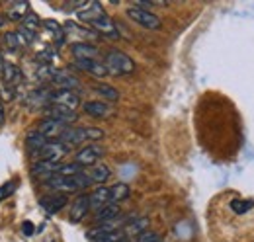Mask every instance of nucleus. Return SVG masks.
<instances>
[{
    "label": "nucleus",
    "mask_w": 254,
    "mask_h": 242,
    "mask_svg": "<svg viewBox=\"0 0 254 242\" xmlns=\"http://www.w3.org/2000/svg\"><path fill=\"white\" fill-rule=\"evenodd\" d=\"M100 139H104V131L102 129H96V127H66L59 141L66 149H72V147H76L80 143H86V141L96 143Z\"/></svg>",
    "instance_id": "obj_1"
},
{
    "label": "nucleus",
    "mask_w": 254,
    "mask_h": 242,
    "mask_svg": "<svg viewBox=\"0 0 254 242\" xmlns=\"http://www.w3.org/2000/svg\"><path fill=\"white\" fill-rule=\"evenodd\" d=\"M51 189H55L57 193H74V191H80V189H86L92 182L88 178L86 172H80L76 176H53L45 182Z\"/></svg>",
    "instance_id": "obj_2"
},
{
    "label": "nucleus",
    "mask_w": 254,
    "mask_h": 242,
    "mask_svg": "<svg viewBox=\"0 0 254 242\" xmlns=\"http://www.w3.org/2000/svg\"><path fill=\"white\" fill-rule=\"evenodd\" d=\"M104 66L114 76H126V74H131L135 70V60L131 59L127 53H124V51L112 49L104 57Z\"/></svg>",
    "instance_id": "obj_3"
},
{
    "label": "nucleus",
    "mask_w": 254,
    "mask_h": 242,
    "mask_svg": "<svg viewBox=\"0 0 254 242\" xmlns=\"http://www.w3.org/2000/svg\"><path fill=\"white\" fill-rule=\"evenodd\" d=\"M127 18L133 20L135 24H139L145 30H160V26H162V22H160V18L157 14H153L151 10L135 8V6L127 8Z\"/></svg>",
    "instance_id": "obj_4"
},
{
    "label": "nucleus",
    "mask_w": 254,
    "mask_h": 242,
    "mask_svg": "<svg viewBox=\"0 0 254 242\" xmlns=\"http://www.w3.org/2000/svg\"><path fill=\"white\" fill-rule=\"evenodd\" d=\"M70 149H66L61 141H49V143H45V147H41L39 151L35 152L32 158L35 162L37 160H55V162H61V158Z\"/></svg>",
    "instance_id": "obj_5"
},
{
    "label": "nucleus",
    "mask_w": 254,
    "mask_h": 242,
    "mask_svg": "<svg viewBox=\"0 0 254 242\" xmlns=\"http://www.w3.org/2000/svg\"><path fill=\"white\" fill-rule=\"evenodd\" d=\"M104 156V147L102 145H98V143H92V145H86L84 149H80V151L76 152V158H74V162L78 164V166H82V168H92L98 164V160Z\"/></svg>",
    "instance_id": "obj_6"
},
{
    "label": "nucleus",
    "mask_w": 254,
    "mask_h": 242,
    "mask_svg": "<svg viewBox=\"0 0 254 242\" xmlns=\"http://www.w3.org/2000/svg\"><path fill=\"white\" fill-rule=\"evenodd\" d=\"M104 6L100 2H82L78 8H76V16L82 24H92L94 20H98L100 16H104Z\"/></svg>",
    "instance_id": "obj_7"
},
{
    "label": "nucleus",
    "mask_w": 254,
    "mask_h": 242,
    "mask_svg": "<svg viewBox=\"0 0 254 242\" xmlns=\"http://www.w3.org/2000/svg\"><path fill=\"white\" fill-rule=\"evenodd\" d=\"M49 104L61 106V108L76 112V108L80 106V96L74 90H57L51 94V102H49Z\"/></svg>",
    "instance_id": "obj_8"
},
{
    "label": "nucleus",
    "mask_w": 254,
    "mask_h": 242,
    "mask_svg": "<svg viewBox=\"0 0 254 242\" xmlns=\"http://www.w3.org/2000/svg\"><path fill=\"white\" fill-rule=\"evenodd\" d=\"M64 129H66V125H64V123L51 120V118H45V120L37 125V133H39V135H43L47 141H55V139L59 141V139H61V135L64 133Z\"/></svg>",
    "instance_id": "obj_9"
},
{
    "label": "nucleus",
    "mask_w": 254,
    "mask_h": 242,
    "mask_svg": "<svg viewBox=\"0 0 254 242\" xmlns=\"http://www.w3.org/2000/svg\"><path fill=\"white\" fill-rule=\"evenodd\" d=\"M127 225L126 219H112V221H106V223H98L96 227H92L88 233H86V237L90 239V241H94L98 237H102V235H108V233H116V231H124V227Z\"/></svg>",
    "instance_id": "obj_10"
},
{
    "label": "nucleus",
    "mask_w": 254,
    "mask_h": 242,
    "mask_svg": "<svg viewBox=\"0 0 254 242\" xmlns=\"http://www.w3.org/2000/svg\"><path fill=\"white\" fill-rule=\"evenodd\" d=\"M90 30L96 31V33H100V35H104V37H110V39H118V37H120L118 26L114 24V20H112L108 14H104V16H100L98 20H94V22L90 24Z\"/></svg>",
    "instance_id": "obj_11"
},
{
    "label": "nucleus",
    "mask_w": 254,
    "mask_h": 242,
    "mask_svg": "<svg viewBox=\"0 0 254 242\" xmlns=\"http://www.w3.org/2000/svg\"><path fill=\"white\" fill-rule=\"evenodd\" d=\"M51 82H53L55 86H59V90H74L76 92L78 88H80L78 78L72 76V74H70L68 70H64V68H55Z\"/></svg>",
    "instance_id": "obj_12"
},
{
    "label": "nucleus",
    "mask_w": 254,
    "mask_h": 242,
    "mask_svg": "<svg viewBox=\"0 0 254 242\" xmlns=\"http://www.w3.org/2000/svg\"><path fill=\"white\" fill-rule=\"evenodd\" d=\"M88 211H90V199H88L86 193H82V195H78V197L70 203L68 221H70V223H80V221L88 215Z\"/></svg>",
    "instance_id": "obj_13"
},
{
    "label": "nucleus",
    "mask_w": 254,
    "mask_h": 242,
    "mask_svg": "<svg viewBox=\"0 0 254 242\" xmlns=\"http://www.w3.org/2000/svg\"><path fill=\"white\" fill-rule=\"evenodd\" d=\"M59 166H61V162H55V160H37V162H33L32 174L35 178H39V180L47 182L49 178L55 176Z\"/></svg>",
    "instance_id": "obj_14"
},
{
    "label": "nucleus",
    "mask_w": 254,
    "mask_h": 242,
    "mask_svg": "<svg viewBox=\"0 0 254 242\" xmlns=\"http://www.w3.org/2000/svg\"><path fill=\"white\" fill-rule=\"evenodd\" d=\"M82 110L86 112V116L96 118V120H106V118H110V116H112V108H110V104L100 102V100H90V102H84Z\"/></svg>",
    "instance_id": "obj_15"
},
{
    "label": "nucleus",
    "mask_w": 254,
    "mask_h": 242,
    "mask_svg": "<svg viewBox=\"0 0 254 242\" xmlns=\"http://www.w3.org/2000/svg\"><path fill=\"white\" fill-rule=\"evenodd\" d=\"M39 205L43 207V211L47 215H55L57 211H61L64 205H66V195L63 193H51V195H45L39 199Z\"/></svg>",
    "instance_id": "obj_16"
},
{
    "label": "nucleus",
    "mask_w": 254,
    "mask_h": 242,
    "mask_svg": "<svg viewBox=\"0 0 254 242\" xmlns=\"http://www.w3.org/2000/svg\"><path fill=\"white\" fill-rule=\"evenodd\" d=\"M70 53L76 60L84 59H98V49L96 45L88 43V41H76L70 45Z\"/></svg>",
    "instance_id": "obj_17"
},
{
    "label": "nucleus",
    "mask_w": 254,
    "mask_h": 242,
    "mask_svg": "<svg viewBox=\"0 0 254 242\" xmlns=\"http://www.w3.org/2000/svg\"><path fill=\"white\" fill-rule=\"evenodd\" d=\"M47 118H51V120L55 121H61L64 125H70V123H74V121L78 120V114L76 112H72V110H66V108H61V106H49L47 108Z\"/></svg>",
    "instance_id": "obj_18"
},
{
    "label": "nucleus",
    "mask_w": 254,
    "mask_h": 242,
    "mask_svg": "<svg viewBox=\"0 0 254 242\" xmlns=\"http://www.w3.org/2000/svg\"><path fill=\"white\" fill-rule=\"evenodd\" d=\"M2 76H4V84H8V86L14 88V90L24 82V72L20 70V66L12 64V62L4 64V68H2Z\"/></svg>",
    "instance_id": "obj_19"
},
{
    "label": "nucleus",
    "mask_w": 254,
    "mask_h": 242,
    "mask_svg": "<svg viewBox=\"0 0 254 242\" xmlns=\"http://www.w3.org/2000/svg\"><path fill=\"white\" fill-rule=\"evenodd\" d=\"M80 70H84V72H88V74H92L96 78H104L106 74H108V70H106V66H104V62L98 59H84V60H76L74 62Z\"/></svg>",
    "instance_id": "obj_20"
},
{
    "label": "nucleus",
    "mask_w": 254,
    "mask_h": 242,
    "mask_svg": "<svg viewBox=\"0 0 254 242\" xmlns=\"http://www.w3.org/2000/svg\"><path fill=\"white\" fill-rule=\"evenodd\" d=\"M88 199H90V209L98 211L100 207H104V205L112 203V201H110V187H106V185L96 187L94 191L88 195Z\"/></svg>",
    "instance_id": "obj_21"
},
{
    "label": "nucleus",
    "mask_w": 254,
    "mask_h": 242,
    "mask_svg": "<svg viewBox=\"0 0 254 242\" xmlns=\"http://www.w3.org/2000/svg\"><path fill=\"white\" fill-rule=\"evenodd\" d=\"M229 209L235 213L237 217H245L251 211H254V199H241V197H233L229 201Z\"/></svg>",
    "instance_id": "obj_22"
},
{
    "label": "nucleus",
    "mask_w": 254,
    "mask_h": 242,
    "mask_svg": "<svg viewBox=\"0 0 254 242\" xmlns=\"http://www.w3.org/2000/svg\"><path fill=\"white\" fill-rule=\"evenodd\" d=\"M120 205L118 203H108L104 207H100L98 211L94 213V221L96 223H106V221H112V219H118L120 217Z\"/></svg>",
    "instance_id": "obj_23"
},
{
    "label": "nucleus",
    "mask_w": 254,
    "mask_h": 242,
    "mask_svg": "<svg viewBox=\"0 0 254 242\" xmlns=\"http://www.w3.org/2000/svg\"><path fill=\"white\" fill-rule=\"evenodd\" d=\"M88 174V178H90V182L92 183H104V182L110 180V176H112V170H110V166H106V164H96V166H92L90 168V172H86Z\"/></svg>",
    "instance_id": "obj_24"
},
{
    "label": "nucleus",
    "mask_w": 254,
    "mask_h": 242,
    "mask_svg": "<svg viewBox=\"0 0 254 242\" xmlns=\"http://www.w3.org/2000/svg\"><path fill=\"white\" fill-rule=\"evenodd\" d=\"M145 231H149V219H145V217L135 219V221H127L126 229H124L126 237H139Z\"/></svg>",
    "instance_id": "obj_25"
},
{
    "label": "nucleus",
    "mask_w": 254,
    "mask_h": 242,
    "mask_svg": "<svg viewBox=\"0 0 254 242\" xmlns=\"http://www.w3.org/2000/svg\"><path fill=\"white\" fill-rule=\"evenodd\" d=\"M129 193H131V189H129L127 183H124V182L114 183V185L110 187V201H112V203H120V201H124V199L129 197Z\"/></svg>",
    "instance_id": "obj_26"
},
{
    "label": "nucleus",
    "mask_w": 254,
    "mask_h": 242,
    "mask_svg": "<svg viewBox=\"0 0 254 242\" xmlns=\"http://www.w3.org/2000/svg\"><path fill=\"white\" fill-rule=\"evenodd\" d=\"M30 12V4L28 2H14L10 8H8V18L12 22H18V20H24Z\"/></svg>",
    "instance_id": "obj_27"
},
{
    "label": "nucleus",
    "mask_w": 254,
    "mask_h": 242,
    "mask_svg": "<svg viewBox=\"0 0 254 242\" xmlns=\"http://www.w3.org/2000/svg\"><path fill=\"white\" fill-rule=\"evenodd\" d=\"M45 143H49V141H47L43 135H39L37 131H33V133H30V135L26 137V147H28V152H30L32 156L39 151L41 147H45Z\"/></svg>",
    "instance_id": "obj_28"
},
{
    "label": "nucleus",
    "mask_w": 254,
    "mask_h": 242,
    "mask_svg": "<svg viewBox=\"0 0 254 242\" xmlns=\"http://www.w3.org/2000/svg\"><path fill=\"white\" fill-rule=\"evenodd\" d=\"M94 92L98 96H102L104 100H108V102H118L120 100V92L116 90L114 86H110V84H96Z\"/></svg>",
    "instance_id": "obj_29"
},
{
    "label": "nucleus",
    "mask_w": 254,
    "mask_h": 242,
    "mask_svg": "<svg viewBox=\"0 0 254 242\" xmlns=\"http://www.w3.org/2000/svg\"><path fill=\"white\" fill-rule=\"evenodd\" d=\"M64 31H72L74 35H80V37H84V39H94L96 31L88 30V28H82V26H78V24H74V22H66L64 24Z\"/></svg>",
    "instance_id": "obj_30"
},
{
    "label": "nucleus",
    "mask_w": 254,
    "mask_h": 242,
    "mask_svg": "<svg viewBox=\"0 0 254 242\" xmlns=\"http://www.w3.org/2000/svg\"><path fill=\"white\" fill-rule=\"evenodd\" d=\"M43 26L53 33V39H55V43H57V45H61V43H63L64 41V30L61 28V24H59V22H55V20H45V22H43Z\"/></svg>",
    "instance_id": "obj_31"
},
{
    "label": "nucleus",
    "mask_w": 254,
    "mask_h": 242,
    "mask_svg": "<svg viewBox=\"0 0 254 242\" xmlns=\"http://www.w3.org/2000/svg\"><path fill=\"white\" fill-rule=\"evenodd\" d=\"M82 172V166H78L76 162H70V164H61L55 172V176H76Z\"/></svg>",
    "instance_id": "obj_32"
},
{
    "label": "nucleus",
    "mask_w": 254,
    "mask_h": 242,
    "mask_svg": "<svg viewBox=\"0 0 254 242\" xmlns=\"http://www.w3.org/2000/svg\"><path fill=\"white\" fill-rule=\"evenodd\" d=\"M4 43H6V47H8V51H18L22 45H20V41H18V35H16V31H8V33H4Z\"/></svg>",
    "instance_id": "obj_33"
},
{
    "label": "nucleus",
    "mask_w": 254,
    "mask_h": 242,
    "mask_svg": "<svg viewBox=\"0 0 254 242\" xmlns=\"http://www.w3.org/2000/svg\"><path fill=\"white\" fill-rule=\"evenodd\" d=\"M16 35H18L20 45H32L33 41H35V31H30L26 30V28H20V30L16 31Z\"/></svg>",
    "instance_id": "obj_34"
},
{
    "label": "nucleus",
    "mask_w": 254,
    "mask_h": 242,
    "mask_svg": "<svg viewBox=\"0 0 254 242\" xmlns=\"http://www.w3.org/2000/svg\"><path fill=\"white\" fill-rule=\"evenodd\" d=\"M126 241V233L124 231H116V233H108V235H102L94 239L92 242H122Z\"/></svg>",
    "instance_id": "obj_35"
},
{
    "label": "nucleus",
    "mask_w": 254,
    "mask_h": 242,
    "mask_svg": "<svg viewBox=\"0 0 254 242\" xmlns=\"http://www.w3.org/2000/svg\"><path fill=\"white\" fill-rule=\"evenodd\" d=\"M16 187H18V180H10L6 182V183H2L0 185V201H4L6 197H10Z\"/></svg>",
    "instance_id": "obj_36"
},
{
    "label": "nucleus",
    "mask_w": 254,
    "mask_h": 242,
    "mask_svg": "<svg viewBox=\"0 0 254 242\" xmlns=\"http://www.w3.org/2000/svg\"><path fill=\"white\" fill-rule=\"evenodd\" d=\"M39 18L33 14V12H28V16L24 18V26L22 28H26V30H30V31H37V28H39Z\"/></svg>",
    "instance_id": "obj_37"
},
{
    "label": "nucleus",
    "mask_w": 254,
    "mask_h": 242,
    "mask_svg": "<svg viewBox=\"0 0 254 242\" xmlns=\"http://www.w3.org/2000/svg\"><path fill=\"white\" fill-rule=\"evenodd\" d=\"M137 242H162L159 233H153V231H145L143 235L137 237Z\"/></svg>",
    "instance_id": "obj_38"
},
{
    "label": "nucleus",
    "mask_w": 254,
    "mask_h": 242,
    "mask_svg": "<svg viewBox=\"0 0 254 242\" xmlns=\"http://www.w3.org/2000/svg\"><path fill=\"white\" fill-rule=\"evenodd\" d=\"M0 94H2V98H4L6 102H12V100H14V94H16V90H14V88H10L8 84L0 82Z\"/></svg>",
    "instance_id": "obj_39"
},
{
    "label": "nucleus",
    "mask_w": 254,
    "mask_h": 242,
    "mask_svg": "<svg viewBox=\"0 0 254 242\" xmlns=\"http://www.w3.org/2000/svg\"><path fill=\"white\" fill-rule=\"evenodd\" d=\"M22 231H24V235H26V237H32V235H33V225L30 223V221H24Z\"/></svg>",
    "instance_id": "obj_40"
},
{
    "label": "nucleus",
    "mask_w": 254,
    "mask_h": 242,
    "mask_svg": "<svg viewBox=\"0 0 254 242\" xmlns=\"http://www.w3.org/2000/svg\"><path fill=\"white\" fill-rule=\"evenodd\" d=\"M4 120H6V116H4V108H2V104H0V127L4 125Z\"/></svg>",
    "instance_id": "obj_41"
},
{
    "label": "nucleus",
    "mask_w": 254,
    "mask_h": 242,
    "mask_svg": "<svg viewBox=\"0 0 254 242\" xmlns=\"http://www.w3.org/2000/svg\"><path fill=\"white\" fill-rule=\"evenodd\" d=\"M2 68H4V62H2V57H0V74H2Z\"/></svg>",
    "instance_id": "obj_42"
},
{
    "label": "nucleus",
    "mask_w": 254,
    "mask_h": 242,
    "mask_svg": "<svg viewBox=\"0 0 254 242\" xmlns=\"http://www.w3.org/2000/svg\"><path fill=\"white\" fill-rule=\"evenodd\" d=\"M122 242H129V241H127V239H126V241H122Z\"/></svg>",
    "instance_id": "obj_43"
}]
</instances>
